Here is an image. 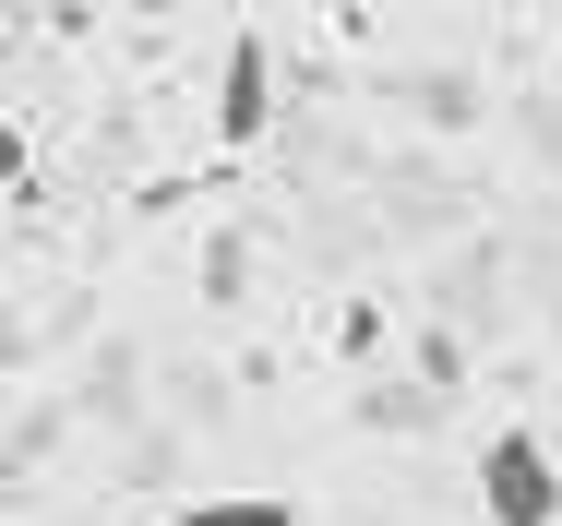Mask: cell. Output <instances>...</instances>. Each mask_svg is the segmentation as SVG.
Segmentation results:
<instances>
[{
	"label": "cell",
	"instance_id": "4",
	"mask_svg": "<svg viewBox=\"0 0 562 526\" xmlns=\"http://www.w3.org/2000/svg\"><path fill=\"white\" fill-rule=\"evenodd\" d=\"M359 419H371V430H431L443 407H431V383H371V395H359Z\"/></svg>",
	"mask_w": 562,
	"mask_h": 526
},
{
	"label": "cell",
	"instance_id": "7",
	"mask_svg": "<svg viewBox=\"0 0 562 526\" xmlns=\"http://www.w3.org/2000/svg\"><path fill=\"white\" fill-rule=\"evenodd\" d=\"M551 85H562V72H551Z\"/></svg>",
	"mask_w": 562,
	"mask_h": 526
},
{
	"label": "cell",
	"instance_id": "5",
	"mask_svg": "<svg viewBox=\"0 0 562 526\" xmlns=\"http://www.w3.org/2000/svg\"><path fill=\"white\" fill-rule=\"evenodd\" d=\"M0 180H24V132L12 120H0Z\"/></svg>",
	"mask_w": 562,
	"mask_h": 526
},
{
	"label": "cell",
	"instance_id": "2",
	"mask_svg": "<svg viewBox=\"0 0 562 526\" xmlns=\"http://www.w3.org/2000/svg\"><path fill=\"white\" fill-rule=\"evenodd\" d=\"M263 108H276L263 36H227V60H216V144H263Z\"/></svg>",
	"mask_w": 562,
	"mask_h": 526
},
{
	"label": "cell",
	"instance_id": "1",
	"mask_svg": "<svg viewBox=\"0 0 562 526\" xmlns=\"http://www.w3.org/2000/svg\"><path fill=\"white\" fill-rule=\"evenodd\" d=\"M479 515L491 526H562V467L539 430H491L479 443Z\"/></svg>",
	"mask_w": 562,
	"mask_h": 526
},
{
	"label": "cell",
	"instance_id": "6",
	"mask_svg": "<svg viewBox=\"0 0 562 526\" xmlns=\"http://www.w3.org/2000/svg\"><path fill=\"white\" fill-rule=\"evenodd\" d=\"M120 12H192V0H120Z\"/></svg>",
	"mask_w": 562,
	"mask_h": 526
},
{
	"label": "cell",
	"instance_id": "3",
	"mask_svg": "<svg viewBox=\"0 0 562 526\" xmlns=\"http://www.w3.org/2000/svg\"><path fill=\"white\" fill-rule=\"evenodd\" d=\"M168 526H288V503L276 491H216V503H180Z\"/></svg>",
	"mask_w": 562,
	"mask_h": 526
}]
</instances>
